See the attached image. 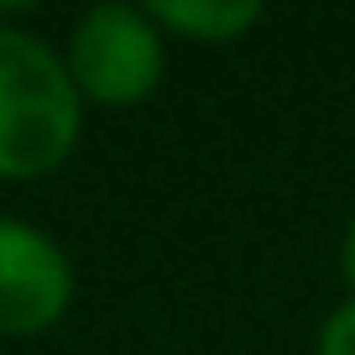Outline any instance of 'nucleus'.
<instances>
[{
  "mask_svg": "<svg viewBox=\"0 0 355 355\" xmlns=\"http://www.w3.org/2000/svg\"><path fill=\"white\" fill-rule=\"evenodd\" d=\"M78 293L73 256L53 230L0 214V334L37 340L68 319Z\"/></svg>",
  "mask_w": 355,
  "mask_h": 355,
  "instance_id": "3",
  "label": "nucleus"
},
{
  "mask_svg": "<svg viewBox=\"0 0 355 355\" xmlns=\"http://www.w3.org/2000/svg\"><path fill=\"white\" fill-rule=\"evenodd\" d=\"M84 100L58 42L0 21V183H42L84 141Z\"/></svg>",
  "mask_w": 355,
  "mask_h": 355,
  "instance_id": "1",
  "label": "nucleus"
},
{
  "mask_svg": "<svg viewBox=\"0 0 355 355\" xmlns=\"http://www.w3.org/2000/svg\"><path fill=\"white\" fill-rule=\"evenodd\" d=\"M313 355H355V298H340L313 334Z\"/></svg>",
  "mask_w": 355,
  "mask_h": 355,
  "instance_id": "5",
  "label": "nucleus"
},
{
  "mask_svg": "<svg viewBox=\"0 0 355 355\" xmlns=\"http://www.w3.org/2000/svg\"><path fill=\"white\" fill-rule=\"evenodd\" d=\"M58 53L84 110H136L162 89L173 42L162 37L146 6L105 0L73 16Z\"/></svg>",
  "mask_w": 355,
  "mask_h": 355,
  "instance_id": "2",
  "label": "nucleus"
},
{
  "mask_svg": "<svg viewBox=\"0 0 355 355\" xmlns=\"http://www.w3.org/2000/svg\"><path fill=\"white\" fill-rule=\"evenodd\" d=\"M340 277H345V298H355V214H350V225H345V235H340Z\"/></svg>",
  "mask_w": 355,
  "mask_h": 355,
  "instance_id": "6",
  "label": "nucleus"
},
{
  "mask_svg": "<svg viewBox=\"0 0 355 355\" xmlns=\"http://www.w3.org/2000/svg\"><path fill=\"white\" fill-rule=\"evenodd\" d=\"M146 11L162 26L167 42H193V47H230L266 21L256 0H157Z\"/></svg>",
  "mask_w": 355,
  "mask_h": 355,
  "instance_id": "4",
  "label": "nucleus"
}]
</instances>
